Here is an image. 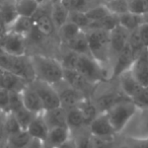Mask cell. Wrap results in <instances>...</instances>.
<instances>
[{
  "instance_id": "obj_1",
  "label": "cell",
  "mask_w": 148,
  "mask_h": 148,
  "mask_svg": "<svg viewBox=\"0 0 148 148\" xmlns=\"http://www.w3.org/2000/svg\"><path fill=\"white\" fill-rule=\"evenodd\" d=\"M36 79L55 85L63 80L64 69L58 59L51 56L35 54L29 56Z\"/></svg>"
},
{
  "instance_id": "obj_2",
  "label": "cell",
  "mask_w": 148,
  "mask_h": 148,
  "mask_svg": "<svg viewBox=\"0 0 148 148\" xmlns=\"http://www.w3.org/2000/svg\"><path fill=\"white\" fill-rule=\"evenodd\" d=\"M88 42L90 56L106 69L113 72V58L110 50V33L99 29L84 32Z\"/></svg>"
},
{
  "instance_id": "obj_3",
  "label": "cell",
  "mask_w": 148,
  "mask_h": 148,
  "mask_svg": "<svg viewBox=\"0 0 148 148\" xmlns=\"http://www.w3.org/2000/svg\"><path fill=\"white\" fill-rule=\"evenodd\" d=\"M90 97L101 114L106 113L117 103L130 99L122 91L118 82L114 84L112 80L103 81L97 84Z\"/></svg>"
},
{
  "instance_id": "obj_4",
  "label": "cell",
  "mask_w": 148,
  "mask_h": 148,
  "mask_svg": "<svg viewBox=\"0 0 148 148\" xmlns=\"http://www.w3.org/2000/svg\"><path fill=\"white\" fill-rule=\"evenodd\" d=\"M0 68L21 77L29 83L36 79L29 56H13L0 50Z\"/></svg>"
},
{
  "instance_id": "obj_5",
  "label": "cell",
  "mask_w": 148,
  "mask_h": 148,
  "mask_svg": "<svg viewBox=\"0 0 148 148\" xmlns=\"http://www.w3.org/2000/svg\"><path fill=\"white\" fill-rule=\"evenodd\" d=\"M136 110H137V106L131 99H128V101L117 103L105 113L117 135H120L122 133L128 122L135 114Z\"/></svg>"
},
{
  "instance_id": "obj_6",
  "label": "cell",
  "mask_w": 148,
  "mask_h": 148,
  "mask_svg": "<svg viewBox=\"0 0 148 148\" xmlns=\"http://www.w3.org/2000/svg\"><path fill=\"white\" fill-rule=\"evenodd\" d=\"M118 136L129 139H148V108H137L122 133Z\"/></svg>"
},
{
  "instance_id": "obj_7",
  "label": "cell",
  "mask_w": 148,
  "mask_h": 148,
  "mask_svg": "<svg viewBox=\"0 0 148 148\" xmlns=\"http://www.w3.org/2000/svg\"><path fill=\"white\" fill-rule=\"evenodd\" d=\"M73 70L79 72L93 84H99V82L105 81L101 66L91 56L78 54Z\"/></svg>"
},
{
  "instance_id": "obj_8",
  "label": "cell",
  "mask_w": 148,
  "mask_h": 148,
  "mask_svg": "<svg viewBox=\"0 0 148 148\" xmlns=\"http://www.w3.org/2000/svg\"><path fill=\"white\" fill-rule=\"evenodd\" d=\"M29 84L37 91L38 95L42 101L45 111L61 107L59 97H58V93L54 85L44 82V81L39 80V79H35Z\"/></svg>"
},
{
  "instance_id": "obj_9",
  "label": "cell",
  "mask_w": 148,
  "mask_h": 148,
  "mask_svg": "<svg viewBox=\"0 0 148 148\" xmlns=\"http://www.w3.org/2000/svg\"><path fill=\"white\" fill-rule=\"evenodd\" d=\"M64 69V68H63ZM63 80L67 84H69L72 88L80 92L86 97H90L95 90L97 84H93L89 80H87L83 75L73 69H64Z\"/></svg>"
},
{
  "instance_id": "obj_10",
  "label": "cell",
  "mask_w": 148,
  "mask_h": 148,
  "mask_svg": "<svg viewBox=\"0 0 148 148\" xmlns=\"http://www.w3.org/2000/svg\"><path fill=\"white\" fill-rule=\"evenodd\" d=\"M0 50L9 55H27V38L5 32L0 38Z\"/></svg>"
},
{
  "instance_id": "obj_11",
  "label": "cell",
  "mask_w": 148,
  "mask_h": 148,
  "mask_svg": "<svg viewBox=\"0 0 148 148\" xmlns=\"http://www.w3.org/2000/svg\"><path fill=\"white\" fill-rule=\"evenodd\" d=\"M56 91L58 93V97L60 99V103L61 107L64 108L65 110L71 109V108L76 107L82 99H84L83 95L72 88L69 84L65 82L64 80L60 81L59 83L54 85Z\"/></svg>"
},
{
  "instance_id": "obj_12",
  "label": "cell",
  "mask_w": 148,
  "mask_h": 148,
  "mask_svg": "<svg viewBox=\"0 0 148 148\" xmlns=\"http://www.w3.org/2000/svg\"><path fill=\"white\" fill-rule=\"evenodd\" d=\"M133 76L143 87H148V50L144 49L130 67Z\"/></svg>"
},
{
  "instance_id": "obj_13",
  "label": "cell",
  "mask_w": 148,
  "mask_h": 148,
  "mask_svg": "<svg viewBox=\"0 0 148 148\" xmlns=\"http://www.w3.org/2000/svg\"><path fill=\"white\" fill-rule=\"evenodd\" d=\"M87 130L92 137H115V136H118L105 113L99 114L87 126Z\"/></svg>"
},
{
  "instance_id": "obj_14",
  "label": "cell",
  "mask_w": 148,
  "mask_h": 148,
  "mask_svg": "<svg viewBox=\"0 0 148 148\" xmlns=\"http://www.w3.org/2000/svg\"><path fill=\"white\" fill-rule=\"evenodd\" d=\"M134 59L135 57L133 55V51L129 43H127V45L113 59V79L117 78L124 71L130 69Z\"/></svg>"
},
{
  "instance_id": "obj_15",
  "label": "cell",
  "mask_w": 148,
  "mask_h": 148,
  "mask_svg": "<svg viewBox=\"0 0 148 148\" xmlns=\"http://www.w3.org/2000/svg\"><path fill=\"white\" fill-rule=\"evenodd\" d=\"M117 82L119 84L120 88L122 89V91L131 101L134 97H137L140 91L142 90V88H143V86L140 85L139 82L133 76V74H132L130 69L126 70L123 73L120 74L119 76L117 77Z\"/></svg>"
},
{
  "instance_id": "obj_16",
  "label": "cell",
  "mask_w": 148,
  "mask_h": 148,
  "mask_svg": "<svg viewBox=\"0 0 148 148\" xmlns=\"http://www.w3.org/2000/svg\"><path fill=\"white\" fill-rule=\"evenodd\" d=\"M29 84L27 80L0 68V88L9 92H21Z\"/></svg>"
},
{
  "instance_id": "obj_17",
  "label": "cell",
  "mask_w": 148,
  "mask_h": 148,
  "mask_svg": "<svg viewBox=\"0 0 148 148\" xmlns=\"http://www.w3.org/2000/svg\"><path fill=\"white\" fill-rule=\"evenodd\" d=\"M23 105L27 111L33 113L34 115H41L44 113L45 109L42 103L40 97L38 95L37 91L33 88L31 84H27V87L21 92Z\"/></svg>"
},
{
  "instance_id": "obj_18",
  "label": "cell",
  "mask_w": 148,
  "mask_h": 148,
  "mask_svg": "<svg viewBox=\"0 0 148 148\" xmlns=\"http://www.w3.org/2000/svg\"><path fill=\"white\" fill-rule=\"evenodd\" d=\"M129 36L130 32L120 25L110 32V50H111L113 59L127 45L129 41Z\"/></svg>"
},
{
  "instance_id": "obj_19",
  "label": "cell",
  "mask_w": 148,
  "mask_h": 148,
  "mask_svg": "<svg viewBox=\"0 0 148 148\" xmlns=\"http://www.w3.org/2000/svg\"><path fill=\"white\" fill-rule=\"evenodd\" d=\"M34 29V23L32 17L17 15L15 19L6 27V32L12 33L21 37L27 38Z\"/></svg>"
},
{
  "instance_id": "obj_20",
  "label": "cell",
  "mask_w": 148,
  "mask_h": 148,
  "mask_svg": "<svg viewBox=\"0 0 148 148\" xmlns=\"http://www.w3.org/2000/svg\"><path fill=\"white\" fill-rule=\"evenodd\" d=\"M27 132L32 137V139H38L42 142L46 141L48 133H49V128H48L42 114L35 116L33 121L27 127Z\"/></svg>"
},
{
  "instance_id": "obj_21",
  "label": "cell",
  "mask_w": 148,
  "mask_h": 148,
  "mask_svg": "<svg viewBox=\"0 0 148 148\" xmlns=\"http://www.w3.org/2000/svg\"><path fill=\"white\" fill-rule=\"evenodd\" d=\"M42 115L49 129L56 127H67L66 110L64 108L59 107L56 109L47 110V111H44Z\"/></svg>"
},
{
  "instance_id": "obj_22",
  "label": "cell",
  "mask_w": 148,
  "mask_h": 148,
  "mask_svg": "<svg viewBox=\"0 0 148 148\" xmlns=\"http://www.w3.org/2000/svg\"><path fill=\"white\" fill-rule=\"evenodd\" d=\"M72 134L68 127H56L49 129L47 139L44 143L49 144L54 147H59L62 144L67 142L69 139H71Z\"/></svg>"
},
{
  "instance_id": "obj_23",
  "label": "cell",
  "mask_w": 148,
  "mask_h": 148,
  "mask_svg": "<svg viewBox=\"0 0 148 148\" xmlns=\"http://www.w3.org/2000/svg\"><path fill=\"white\" fill-rule=\"evenodd\" d=\"M66 123H67V127L69 128L71 133L87 127L86 123L77 107L66 110Z\"/></svg>"
},
{
  "instance_id": "obj_24",
  "label": "cell",
  "mask_w": 148,
  "mask_h": 148,
  "mask_svg": "<svg viewBox=\"0 0 148 148\" xmlns=\"http://www.w3.org/2000/svg\"><path fill=\"white\" fill-rule=\"evenodd\" d=\"M77 109L80 111L83 119H84L86 126H88L97 116L99 115V112L97 110V106L92 101L91 97H84L80 101V103L76 106Z\"/></svg>"
},
{
  "instance_id": "obj_25",
  "label": "cell",
  "mask_w": 148,
  "mask_h": 148,
  "mask_svg": "<svg viewBox=\"0 0 148 148\" xmlns=\"http://www.w3.org/2000/svg\"><path fill=\"white\" fill-rule=\"evenodd\" d=\"M69 13L70 12L61 4V2L52 3L50 15L56 31H58L62 25H64L69 21Z\"/></svg>"
},
{
  "instance_id": "obj_26",
  "label": "cell",
  "mask_w": 148,
  "mask_h": 148,
  "mask_svg": "<svg viewBox=\"0 0 148 148\" xmlns=\"http://www.w3.org/2000/svg\"><path fill=\"white\" fill-rule=\"evenodd\" d=\"M65 48L70 51H73L75 53L79 54V55H86L90 56V52H89L88 47V42L86 39V35L84 32L79 34L77 37L72 39L71 41L67 42L64 44Z\"/></svg>"
},
{
  "instance_id": "obj_27",
  "label": "cell",
  "mask_w": 148,
  "mask_h": 148,
  "mask_svg": "<svg viewBox=\"0 0 148 148\" xmlns=\"http://www.w3.org/2000/svg\"><path fill=\"white\" fill-rule=\"evenodd\" d=\"M31 140L32 137L27 130H21L14 135L8 136L3 148H27Z\"/></svg>"
},
{
  "instance_id": "obj_28",
  "label": "cell",
  "mask_w": 148,
  "mask_h": 148,
  "mask_svg": "<svg viewBox=\"0 0 148 148\" xmlns=\"http://www.w3.org/2000/svg\"><path fill=\"white\" fill-rule=\"evenodd\" d=\"M14 6L17 15L33 17L40 5L37 0H18L14 2Z\"/></svg>"
},
{
  "instance_id": "obj_29",
  "label": "cell",
  "mask_w": 148,
  "mask_h": 148,
  "mask_svg": "<svg viewBox=\"0 0 148 148\" xmlns=\"http://www.w3.org/2000/svg\"><path fill=\"white\" fill-rule=\"evenodd\" d=\"M144 23V18L142 15L134 14L131 12H127L125 14L119 16V25L125 27L126 29L131 32L138 29L139 27Z\"/></svg>"
},
{
  "instance_id": "obj_30",
  "label": "cell",
  "mask_w": 148,
  "mask_h": 148,
  "mask_svg": "<svg viewBox=\"0 0 148 148\" xmlns=\"http://www.w3.org/2000/svg\"><path fill=\"white\" fill-rule=\"evenodd\" d=\"M117 25H119V16L114 14H109L106 16L105 18L101 19L95 23H91L89 27H87L86 31H90V29H99V31H106V32H111L115 29ZM85 31V32H86Z\"/></svg>"
},
{
  "instance_id": "obj_31",
  "label": "cell",
  "mask_w": 148,
  "mask_h": 148,
  "mask_svg": "<svg viewBox=\"0 0 148 148\" xmlns=\"http://www.w3.org/2000/svg\"><path fill=\"white\" fill-rule=\"evenodd\" d=\"M58 35L59 38L61 39V41L63 42V44L67 43V42L71 41L72 39H74L75 37L79 35L80 33H82V29L79 27H77L75 23H71L68 21L64 25H62L59 29H58Z\"/></svg>"
},
{
  "instance_id": "obj_32",
  "label": "cell",
  "mask_w": 148,
  "mask_h": 148,
  "mask_svg": "<svg viewBox=\"0 0 148 148\" xmlns=\"http://www.w3.org/2000/svg\"><path fill=\"white\" fill-rule=\"evenodd\" d=\"M71 134L76 148H93L92 136L87 130V127Z\"/></svg>"
},
{
  "instance_id": "obj_33",
  "label": "cell",
  "mask_w": 148,
  "mask_h": 148,
  "mask_svg": "<svg viewBox=\"0 0 148 148\" xmlns=\"http://www.w3.org/2000/svg\"><path fill=\"white\" fill-rule=\"evenodd\" d=\"M111 14L121 16L125 13L129 12L128 9V0H110L103 3Z\"/></svg>"
},
{
  "instance_id": "obj_34",
  "label": "cell",
  "mask_w": 148,
  "mask_h": 148,
  "mask_svg": "<svg viewBox=\"0 0 148 148\" xmlns=\"http://www.w3.org/2000/svg\"><path fill=\"white\" fill-rule=\"evenodd\" d=\"M84 12H85V14H86L87 18H88L89 21H90V23L101 21V19L105 18V17L108 16L109 14H111L103 3L99 4V5H95V6L87 9V10L84 11Z\"/></svg>"
},
{
  "instance_id": "obj_35",
  "label": "cell",
  "mask_w": 148,
  "mask_h": 148,
  "mask_svg": "<svg viewBox=\"0 0 148 148\" xmlns=\"http://www.w3.org/2000/svg\"><path fill=\"white\" fill-rule=\"evenodd\" d=\"M61 4L69 12L71 11H86L87 9L91 8L89 0H61Z\"/></svg>"
},
{
  "instance_id": "obj_36",
  "label": "cell",
  "mask_w": 148,
  "mask_h": 148,
  "mask_svg": "<svg viewBox=\"0 0 148 148\" xmlns=\"http://www.w3.org/2000/svg\"><path fill=\"white\" fill-rule=\"evenodd\" d=\"M12 114L14 115L15 119L17 120L19 126H21L23 130L27 129L29 125L31 124V122L33 121V119L36 116V115H34L33 113H31L29 111H27L25 107L21 108V109H19L18 111L14 112V113H12Z\"/></svg>"
},
{
  "instance_id": "obj_37",
  "label": "cell",
  "mask_w": 148,
  "mask_h": 148,
  "mask_svg": "<svg viewBox=\"0 0 148 148\" xmlns=\"http://www.w3.org/2000/svg\"><path fill=\"white\" fill-rule=\"evenodd\" d=\"M69 21L75 23L83 32L86 31L90 25V21L87 18L84 11H71L69 13Z\"/></svg>"
},
{
  "instance_id": "obj_38",
  "label": "cell",
  "mask_w": 148,
  "mask_h": 148,
  "mask_svg": "<svg viewBox=\"0 0 148 148\" xmlns=\"http://www.w3.org/2000/svg\"><path fill=\"white\" fill-rule=\"evenodd\" d=\"M129 12L143 16L148 11V0H128Z\"/></svg>"
},
{
  "instance_id": "obj_39",
  "label": "cell",
  "mask_w": 148,
  "mask_h": 148,
  "mask_svg": "<svg viewBox=\"0 0 148 148\" xmlns=\"http://www.w3.org/2000/svg\"><path fill=\"white\" fill-rule=\"evenodd\" d=\"M4 124H5V130H6L7 136L14 135V134L18 133V132H21L23 130L12 113L5 114Z\"/></svg>"
},
{
  "instance_id": "obj_40",
  "label": "cell",
  "mask_w": 148,
  "mask_h": 148,
  "mask_svg": "<svg viewBox=\"0 0 148 148\" xmlns=\"http://www.w3.org/2000/svg\"><path fill=\"white\" fill-rule=\"evenodd\" d=\"M128 43H129L130 47H131L132 51H133V55L135 58L144 50L143 44H142L141 39H140L138 29H135V31H133V32L130 33L129 41H128Z\"/></svg>"
},
{
  "instance_id": "obj_41",
  "label": "cell",
  "mask_w": 148,
  "mask_h": 148,
  "mask_svg": "<svg viewBox=\"0 0 148 148\" xmlns=\"http://www.w3.org/2000/svg\"><path fill=\"white\" fill-rule=\"evenodd\" d=\"M118 136L115 137H92L93 148H115Z\"/></svg>"
},
{
  "instance_id": "obj_42",
  "label": "cell",
  "mask_w": 148,
  "mask_h": 148,
  "mask_svg": "<svg viewBox=\"0 0 148 148\" xmlns=\"http://www.w3.org/2000/svg\"><path fill=\"white\" fill-rule=\"evenodd\" d=\"M23 108L21 92H9V113H14Z\"/></svg>"
},
{
  "instance_id": "obj_43",
  "label": "cell",
  "mask_w": 148,
  "mask_h": 148,
  "mask_svg": "<svg viewBox=\"0 0 148 148\" xmlns=\"http://www.w3.org/2000/svg\"><path fill=\"white\" fill-rule=\"evenodd\" d=\"M137 108H148V87H143L139 95L132 99Z\"/></svg>"
},
{
  "instance_id": "obj_44",
  "label": "cell",
  "mask_w": 148,
  "mask_h": 148,
  "mask_svg": "<svg viewBox=\"0 0 148 148\" xmlns=\"http://www.w3.org/2000/svg\"><path fill=\"white\" fill-rule=\"evenodd\" d=\"M0 110L3 113H9V91L0 88Z\"/></svg>"
},
{
  "instance_id": "obj_45",
  "label": "cell",
  "mask_w": 148,
  "mask_h": 148,
  "mask_svg": "<svg viewBox=\"0 0 148 148\" xmlns=\"http://www.w3.org/2000/svg\"><path fill=\"white\" fill-rule=\"evenodd\" d=\"M5 114L6 113H2L0 115V148L4 147V144L7 140V133L6 130H5Z\"/></svg>"
},
{
  "instance_id": "obj_46",
  "label": "cell",
  "mask_w": 148,
  "mask_h": 148,
  "mask_svg": "<svg viewBox=\"0 0 148 148\" xmlns=\"http://www.w3.org/2000/svg\"><path fill=\"white\" fill-rule=\"evenodd\" d=\"M138 33H139L144 49L148 50V23H142L138 29Z\"/></svg>"
},
{
  "instance_id": "obj_47",
  "label": "cell",
  "mask_w": 148,
  "mask_h": 148,
  "mask_svg": "<svg viewBox=\"0 0 148 148\" xmlns=\"http://www.w3.org/2000/svg\"><path fill=\"white\" fill-rule=\"evenodd\" d=\"M127 141L130 148H148V141L147 140H137V139H129V138H124Z\"/></svg>"
},
{
  "instance_id": "obj_48",
  "label": "cell",
  "mask_w": 148,
  "mask_h": 148,
  "mask_svg": "<svg viewBox=\"0 0 148 148\" xmlns=\"http://www.w3.org/2000/svg\"><path fill=\"white\" fill-rule=\"evenodd\" d=\"M43 144H44V142L40 141V140L32 139L27 148H43Z\"/></svg>"
},
{
  "instance_id": "obj_49",
  "label": "cell",
  "mask_w": 148,
  "mask_h": 148,
  "mask_svg": "<svg viewBox=\"0 0 148 148\" xmlns=\"http://www.w3.org/2000/svg\"><path fill=\"white\" fill-rule=\"evenodd\" d=\"M58 148H76V146H75V143H74L73 139H69L67 142H65L64 144H62L61 146H59Z\"/></svg>"
},
{
  "instance_id": "obj_50",
  "label": "cell",
  "mask_w": 148,
  "mask_h": 148,
  "mask_svg": "<svg viewBox=\"0 0 148 148\" xmlns=\"http://www.w3.org/2000/svg\"><path fill=\"white\" fill-rule=\"evenodd\" d=\"M115 148H130V147H129V145H128L127 141L122 137L121 141H119V140L117 139V143H116Z\"/></svg>"
},
{
  "instance_id": "obj_51",
  "label": "cell",
  "mask_w": 148,
  "mask_h": 148,
  "mask_svg": "<svg viewBox=\"0 0 148 148\" xmlns=\"http://www.w3.org/2000/svg\"><path fill=\"white\" fill-rule=\"evenodd\" d=\"M143 18H144V23H148V11L143 15Z\"/></svg>"
},
{
  "instance_id": "obj_52",
  "label": "cell",
  "mask_w": 148,
  "mask_h": 148,
  "mask_svg": "<svg viewBox=\"0 0 148 148\" xmlns=\"http://www.w3.org/2000/svg\"><path fill=\"white\" fill-rule=\"evenodd\" d=\"M43 148H57V147H54V146H51V145H49V144L44 143L43 144Z\"/></svg>"
},
{
  "instance_id": "obj_53",
  "label": "cell",
  "mask_w": 148,
  "mask_h": 148,
  "mask_svg": "<svg viewBox=\"0 0 148 148\" xmlns=\"http://www.w3.org/2000/svg\"><path fill=\"white\" fill-rule=\"evenodd\" d=\"M49 0H37V2L39 3V5H41V4H43V3H46V2H48Z\"/></svg>"
},
{
  "instance_id": "obj_54",
  "label": "cell",
  "mask_w": 148,
  "mask_h": 148,
  "mask_svg": "<svg viewBox=\"0 0 148 148\" xmlns=\"http://www.w3.org/2000/svg\"><path fill=\"white\" fill-rule=\"evenodd\" d=\"M108 1H110V0H103V3H106V2H108Z\"/></svg>"
},
{
  "instance_id": "obj_55",
  "label": "cell",
  "mask_w": 148,
  "mask_h": 148,
  "mask_svg": "<svg viewBox=\"0 0 148 148\" xmlns=\"http://www.w3.org/2000/svg\"><path fill=\"white\" fill-rule=\"evenodd\" d=\"M2 113H3V112L1 111V110H0V115H1V114H2Z\"/></svg>"
},
{
  "instance_id": "obj_56",
  "label": "cell",
  "mask_w": 148,
  "mask_h": 148,
  "mask_svg": "<svg viewBox=\"0 0 148 148\" xmlns=\"http://www.w3.org/2000/svg\"><path fill=\"white\" fill-rule=\"evenodd\" d=\"M147 141H148V139H147Z\"/></svg>"
}]
</instances>
